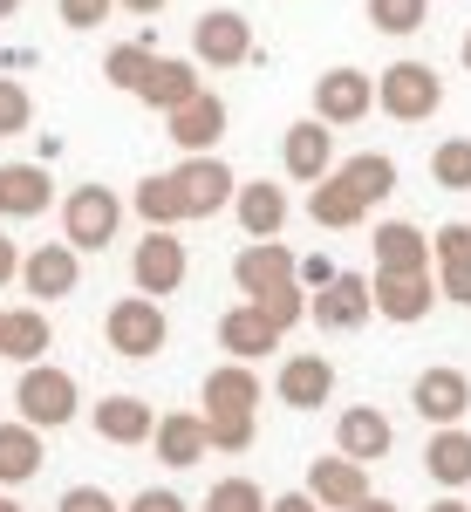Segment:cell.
Wrapping results in <instances>:
<instances>
[{"mask_svg": "<svg viewBox=\"0 0 471 512\" xmlns=\"http://www.w3.org/2000/svg\"><path fill=\"white\" fill-rule=\"evenodd\" d=\"M335 171H342V178H349V185L369 198V205H383V198L396 192V158H383V151H362V158L335 164Z\"/></svg>", "mask_w": 471, "mask_h": 512, "instance_id": "obj_33", "label": "cell"}, {"mask_svg": "<svg viewBox=\"0 0 471 512\" xmlns=\"http://www.w3.org/2000/svg\"><path fill=\"white\" fill-rule=\"evenodd\" d=\"M7 14H21V0H0V21H7Z\"/></svg>", "mask_w": 471, "mask_h": 512, "instance_id": "obj_52", "label": "cell"}, {"mask_svg": "<svg viewBox=\"0 0 471 512\" xmlns=\"http://www.w3.org/2000/svg\"><path fill=\"white\" fill-rule=\"evenodd\" d=\"M233 280H239V294L246 301H260L267 287H287V280H301V260L280 246V239H253L246 253L233 260Z\"/></svg>", "mask_w": 471, "mask_h": 512, "instance_id": "obj_17", "label": "cell"}, {"mask_svg": "<svg viewBox=\"0 0 471 512\" xmlns=\"http://www.w3.org/2000/svg\"><path fill=\"white\" fill-rule=\"evenodd\" d=\"M253 308H260V315L274 321L280 335H294V328H301V321H308L314 294H308V287H301V280H287V287H267V294H260V301H253Z\"/></svg>", "mask_w": 471, "mask_h": 512, "instance_id": "obj_34", "label": "cell"}, {"mask_svg": "<svg viewBox=\"0 0 471 512\" xmlns=\"http://www.w3.org/2000/svg\"><path fill=\"white\" fill-rule=\"evenodd\" d=\"M178 185H185V205H192V219H219L226 205L239 198V178L233 164L219 158V151H205V158H185L178 164Z\"/></svg>", "mask_w": 471, "mask_h": 512, "instance_id": "obj_11", "label": "cell"}, {"mask_svg": "<svg viewBox=\"0 0 471 512\" xmlns=\"http://www.w3.org/2000/svg\"><path fill=\"white\" fill-rule=\"evenodd\" d=\"M369 280H376V315L396 321V328H417V321L444 301L437 267H431V274H369Z\"/></svg>", "mask_w": 471, "mask_h": 512, "instance_id": "obj_10", "label": "cell"}, {"mask_svg": "<svg viewBox=\"0 0 471 512\" xmlns=\"http://www.w3.org/2000/svg\"><path fill=\"white\" fill-rule=\"evenodd\" d=\"M48 349H55V328H48V315H41V301L7 308V321H0V355L28 369V362H48Z\"/></svg>", "mask_w": 471, "mask_h": 512, "instance_id": "obj_23", "label": "cell"}, {"mask_svg": "<svg viewBox=\"0 0 471 512\" xmlns=\"http://www.w3.org/2000/svg\"><path fill=\"white\" fill-rule=\"evenodd\" d=\"M151 69H157V55L144 41H117V48L103 55V76H110V89H123V96H144Z\"/></svg>", "mask_w": 471, "mask_h": 512, "instance_id": "obj_32", "label": "cell"}, {"mask_svg": "<svg viewBox=\"0 0 471 512\" xmlns=\"http://www.w3.org/2000/svg\"><path fill=\"white\" fill-rule=\"evenodd\" d=\"M14 410H21L35 431H62V424H76L82 390H76L69 369H55V362H28L21 383H14Z\"/></svg>", "mask_w": 471, "mask_h": 512, "instance_id": "obj_1", "label": "cell"}, {"mask_svg": "<svg viewBox=\"0 0 471 512\" xmlns=\"http://www.w3.org/2000/svg\"><path fill=\"white\" fill-rule=\"evenodd\" d=\"M103 335H110V349H117L123 362H151V355L171 342V321L157 308V294H123L117 308L103 315Z\"/></svg>", "mask_w": 471, "mask_h": 512, "instance_id": "obj_3", "label": "cell"}, {"mask_svg": "<svg viewBox=\"0 0 471 512\" xmlns=\"http://www.w3.org/2000/svg\"><path fill=\"white\" fill-rule=\"evenodd\" d=\"M123 512H192V506H185L171 485H144V492H137V499H130Z\"/></svg>", "mask_w": 471, "mask_h": 512, "instance_id": "obj_43", "label": "cell"}, {"mask_svg": "<svg viewBox=\"0 0 471 512\" xmlns=\"http://www.w3.org/2000/svg\"><path fill=\"white\" fill-rule=\"evenodd\" d=\"M424 472H431L444 492H465L471 485V431L465 424H444V431L424 444Z\"/></svg>", "mask_w": 471, "mask_h": 512, "instance_id": "obj_29", "label": "cell"}, {"mask_svg": "<svg viewBox=\"0 0 471 512\" xmlns=\"http://www.w3.org/2000/svg\"><path fill=\"white\" fill-rule=\"evenodd\" d=\"M369 246H376V274H431L437 267V246L424 239V226H410V219H383V226L369 233Z\"/></svg>", "mask_w": 471, "mask_h": 512, "instance_id": "obj_14", "label": "cell"}, {"mask_svg": "<svg viewBox=\"0 0 471 512\" xmlns=\"http://www.w3.org/2000/svg\"><path fill=\"white\" fill-rule=\"evenodd\" d=\"M458 62H465V69H471V28H465V41H458Z\"/></svg>", "mask_w": 471, "mask_h": 512, "instance_id": "obj_51", "label": "cell"}, {"mask_svg": "<svg viewBox=\"0 0 471 512\" xmlns=\"http://www.w3.org/2000/svg\"><path fill=\"white\" fill-rule=\"evenodd\" d=\"M369 21L383 35H417L431 21V0H369Z\"/></svg>", "mask_w": 471, "mask_h": 512, "instance_id": "obj_37", "label": "cell"}, {"mask_svg": "<svg viewBox=\"0 0 471 512\" xmlns=\"http://www.w3.org/2000/svg\"><path fill=\"white\" fill-rule=\"evenodd\" d=\"M205 437H212V451L239 458V451H253V437H260V417H205Z\"/></svg>", "mask_w": 471, "mask_h": 512, "instance_id": "obj_38", "label": "cell"}, {"mask_svg": "<svg viewBox=\"0 0 471 512\" xmlns=\"http://www.w3.org/2000/svg\"><path fill=\"white\" fill-rule=\"evenodd\" d=\"M130 205H137V219H144V226H185V219H192L178 171H151V178H137Z\"/></svg>", "mask_w": 471, "mask_h": 512, "instance_id": "obj_27", "label": "cell"}, {"mask_svg": "<svg viewBox=\"0 0 471 512\" xmlns=\"http://www.w3.org/2000/svg\"><path fill=\"white\" fill-rule=\"evenodd\" d=\"M205 512H274V499L253 485V478H219L205 492Z\"/></svg>", "mask_w": 471, "mask_h": 512, "instance_id": "obj_36", "label": "cell"}, {"mask_svg": "<svg viewBox=\"0 0 471 512\" xmlns=\"http://www.w3.org/2000/svg\"><path fill=\"white\" fill-rule=\"evenodd\" d=\"M21 260H28V253H21L14 239L0 233V287H7V280H21Z\"/></svg>", "mask_w": 471, "mask_h": 512, "instance_id": "obj_46", "label": "cell"}, {"mask_svg": "<svg viewBox=\"0 0 471 512\" xmlns=\"http://www.w3.org/2000/svg\"><path fill=\"white\" fill-rule=\"evenodd\" d=\"M376 110L383 117H396V123H424V117H437L444 110V76H437L431 62H390L383 76H376Z\"/></svg>", "mask_w": 471, "mask_h": 512, "instance_id": "obj_2", "label": "cell"}, {"mask_svg": "<svg viewBox=\"0 0 471 512\" xmlns=\"http://www.w3.org/2000/svg\"><path fill=\"white\" fill-rule=\"evenodd\" d=\"M0 321H7V308H0Z\"/></svg>", "mask_w": 471, "mask_h": 512, "instance_id": "obj_54", "label": "cell"}, {"mask_svg": "<svg viewBox=\"0 0 471 512\" xmlns=\"http://www.w3.org/2000/svg\"><path fill=\"white\" fill-rule=\"evenodd\" d=\"M308 492L321 499V512H355L362 499H369V465L349 458V451L314 458V465H308Z\"/></svg>", "mask_w": 471, "mask_h": 512, "instance_id": "obj_13", "label": "cell"}, {"mask_svg": "<svg viewBox=\"0 0 471 512\" xmlns=\"http://www.w3.org/2000/svg\"><path fill=\"white\" fill-rule=\"evenodd\" d=\"M55 205L48 164H0V219H41Z\"/></svg>", "mask_w": 471, "mask_h": 512, "instance_id": "obj_20", "label": "cell"}, {"mask_svg": "<svg viewBox=\"0 0 471 512\" xmlns=\"http://www.w3.org/2000/svg\"><path fill=\"white\" fill-rule=\"evenodd\" d=\"M328 280H335V260H321V253H308V260H301V287H308V294H321Z\"/></svg>", "mask_w": 471, "mask_h": 512, "instance_id": "obj_45", "label": "cell"}, {"mask_svg": "<svg viewBox=\"0 0 471 512\" xmlns=\"http://www.w3.org/2000/svg\"><path fill=\"white\" fill-rule=\"evenodd\" d=\"M123 14H137V21H157V14H164V0H117Z\"/></svg>", "mask_w": 471, "mask_h": 512, "instance_id": "obj_48", "label": "cell"}, {"mask_svg": "<svg viewBox=\"0 0 471 512\" xmlns=\"http://www.w3.org/2000/svg\"><path fill=\"white\" fill-rule=\"evenodd\" d=\"M192 55L205 62V69H239V62H253V21H246V14H233V7L198 14Z\"/></svg>", "mask_w": 471, "mask_h": 512, "instance_id": "obj_6", "label": "cell"}, {"mask_svg": "<svg viewBox=\"0 0 471 512\" xmlns=\"http://www.w3.org/2000/svg\"><path fill=\"white\" fill-rule=\"evenodd\" d=\"M308 219H314V226H328V233H349V226H362V219H369V198H362L349 178L335 171V178L308 185Z\"/></svg>", "mask_w": 471, "mask_h": 512, "instance_id": "obj_24", "label": "cell"}, {"mask_svg": "<svg viewBox=\"0 0 471 512\" xmlns=\"http://www.w3.org/2000/svg\"><path fill=\"white\" fill-rule=\"evenodd\" d=\"M55 512H123L117 499H110V492H103V485H69V492H62V506Z\"/></svg>", "mask_w": 471, "mask_h": 512, "instance_id": "obj_42", "label": "cell"}, {"mask_svg": "<svg viewBox=\"0 0 471 512\" xmlns=\"http://www.w3.org/2000/svg\"><path fill=\"white\" fill-rule=\"evenodd\" d=\"M314 328H328V335H349V328H362V321L376 315V280L369 274H335L321 294H314Z\"/></svg>", "mask_w": 471, "mask_h": 512, "instance_id": "obj_9", "label": "cell"}, {"mask_svg": "<svg viewBox=\"0 0 471 512\" xmlns=\"http://www.w3.org/2000/svg\"><path fill=\"white\" fill-rule=\"evenodd\" d=\"M123 226V198L110 185H76V192L62 198V239L76 246V253H103Z\"/></svg>", "mask_w": 471, "mask_h": 512, "instance_id": "obj_4", "label": "cell"}, {"mask_svg": "<svg viewBox=\"0 0 471 512\" xmlns=\"http://www.w3.org/2000/svg\"><path fill=\"white\" fill-rule=\"evenodd\" d=\"M110 7L117 0H62V21L69 28H96V21H110Z\"/></svg>", "mask_w": 471, "mask_h": 512, "instance_id": "obj_44", "label": "cell"}, {"mask_svg": "<svg viewBox=\"0 0 471 512\" xmlns=\"http://www.w3.org/2000/svg\"><path fill=\"white\" fill-rule=\"evenodd\" d=\"M376 110V82L362 76V69H328V76H314V117L321 123H362Z\"/></svg>", "mask_w": 471, "mask_h": 512, "instance_id": "obj_12", "label": "cell"}, {"mask_svg": "<svg viewBox=\"0 0 471 512\" xmlns=\"http://www.w3.org/2000/svg\"><path fill=\"white\" fill-rule=\"evenodd\" d=\"M41 472V431L28 417L0 424V485H28Z\"/></svg>", "mask_w": 471, "mask_h": 512, "instance_id": "obj_31", "label": "cell"}, {"mask_svg": "<svg viewBox=\"0 0 471 512\" xmlns=\"http://www.w3.org/2000/svg\"><path fill=\"white\" fill-rule=\"evenodd\" d=\"M280 164H287L294 185H321V178H335V123H321V117L287 123V137H280Z\"/></svg>", "mask_w": 471, "mask_h": 512, "instance_id": "obj_7", "label": "cell"}, {"mask_svg": "<svg viewBox=\"0 0 471 512\" xmlns=\"http://www.w3.org/2000/svg\"><path fill=\"white\" fill-rule=\"evenodd\" d=\"M355 512H396V506H390V499H362Z\"/></svg>", "mask_w": 471, "mask_h": 512, "instance_id": "obj_50", "label": "cell"}, {"mask_svg": "<svg viewBox=\"0 0 471 512\" xmlns=\"http://www.w3.org/2000/svg\"><path fill=\"white\" fill-rule=\"evenodd\" d=\"M198 89H205V82H198V69L185 62V55H157V69H151V82H144V96H137V103H151L157 117H171V110H185V103H192Z\"/></svg>", "mask_w": 471, "mask_h": 512, "instance_id": "obj_28", "label": "cell"}, {"mask_svg": "<svg viewBox=\"0 0 471 512\" xmlns=\"http://www.w3.org/2000/svg\"><path fill=\"white\" fill-rule=\"evenodd\" d=\"M96 437H103V444H151L157 437V417H151V403H144V396H103V403H96Z\"/></svg>", "mask_w": 471, "mask_h": 512, "instance_id": "obj_25", "label": "cell"}, {"mask_svg": "<svg viewBox=\"0 0 471 512\" xmlns=\"http://www.w3.org/2000/svg\"><path fill=\"white\" fill-rule=\"evenodd\" d=\"M21 287L35 294L41 308H48V301H69V294L82 287V253L69 246V239H48V246H35V253L21 260Z\"/></svg>", "mask_w": 471, "mask_h": 512, "instance_id": "obj_8", "label": "cell"}, {"mask_svg": "<svg viewBox=\"0 0 471 512\" xmlns=\"http://www.w3.org/2000/svg\"><path fill=\"white\" fill-rule=\"evenodd\" d=\"M198 403H205V417H253V410H260V376H253L246 362H219V369L205 376Z\"/></svg>", "mask_w": 471, "mask_h": 512, "instance_id": "obj_21", "label": "cell"}, {"mask_svg": "<svg viewBox=\"0 0 471 512\" xmlns=\"http://www.w3.org/2000/svg\"><path fill=\"white\" fill-rule=\"evenodd\" d=\"M410 410H417L424 424H437V431L458 424L471 410V376L465 369H424V376L410 383Z\"/></svg>", "mask_w": 471, "mask_h": 512, "instance_id": "obj_15", "label": "cell"}, {"mask_svg": "<svg viewBox=\"0 0 471 512\" xmlns=\"http://www.w3.org/2000/svg\"><path fill=\"white\" fill-rule=\"evenodd\" d=\"M157 458L171 465V472H185V465H198L205 451H212V437H205V417L198 410H171V417H157Z\"/></svg>", "mask_w": 471, "mask_h": 512, "instance_id": "obj_26", "label": "cell"}, {"mask_svg": "<svg viewBox=\"0 0 471 512\" xmlns=\"http://www.w3.org/2000/svg\"><path fill=\"white\" fill-rule=\"evenodd\" d=\"M274 396L287 410H314V403H328L335 396V362L328 355H287L274 376Z\"/></svg>", "mask_w": 471, "mask_h": 512, "instance_id": "obj_19", "label": "cell"}, {"mask_svg": "<svg viewBox=\"0 0 471 512\" xmlns=\"http://www.w3.org/2000/svg\"><path fill=\"white\" fill-rule=\"evenodd\" d=\"M185 239L171 233V226H151V233L137 239V253H130V280H137V294H178L185 287Z\"/></svg>", "mask_w": 471, "mask_h": 512, "instance_id": "obj_5", "label": "cell"}, {"mask_svg": "<svg viewBox=\"0 0 471 512\" xmlns=\"http://www.w3.org/2000/svg\"><path fill=\"white\" fill-rule=\"evenodd\" d=\"M0 499H7V492H0Z\"/></svg>", "mask_w": 471, "mask_h": 512, "instance_id": "obj_55", "label": "cell"}, {"mask_svg": "<svg viewBox=\"0 0 471 512\" xmlns=\"http://www.w3.org/2000/svg\"><path fill=\"white\" fill-rule=\"evenodd\" d=\"M431 178L444 192H471V137H444L431 151Z\"/></svg>", "mask_w": 471, "mask_h": 512, "instance_id": "obj_35", "label": "cell"}, {"mask_svg": "<svg viewBox=\"0 0 471 512\" xmlns=\"http://www.w3.org/2000/svg\"><path fill=\"white\" fill-rule=\"evenodd\" d=\"M0 512H21V506H14V499H0Z\"/></svg>", "mask_w": 471, "mask_h": 512, "instance_id": "obj_53", "label": "cell"}, {"mask_svg": "<svg viewBox=\"0 0 471 512\" xmlns=\"http://www.w3.org/2000/svg\"><path fill=\"white\" fill-rule=\"evenodd\" d=\"M233 212H239V233L246 239H280V226H287V192L280 185H239L233 198Z\"/></svg>", "mask_w": 471, "mask_h": 512, "instance_id": "obj_30", "label": "cell"}, {"mask_svg": "<svg viewBox=\"0 0 471 512\" xmlns=\"http://www.w3.org/2000/svg\"><path fill=\"white\" fill-rule=\"evenodd\" d=\"M424 512H471V506L458 499V492H444V499H437V506H424Z\"/></svg>", "mask_w": 471, "mask_h": 512, "instance_id": "obj_49", "label": "cell"}, {"mask_svg": "<svg viewBox=\"0 0 471 512\" xmlns=\"http://www.w3.org/2000/svg\"><path fill=\"white\" fill-rule=\"evenodd\" d=\"M28 123H35V96L14 76H0V137H21Z\"/></svg>", "mask_w": 471, "mask_h": 512, "instance_id": "obj_39", "label": "cell"}, {"mask_svg": "<svg viewBox=\"0 0 471 512\" xmlns=\"http://www.w3.org/2000/svg\"><path fill=\"white\" fill-rule=\"evenodd\" d=\"M390 444H396V424L376 410V403H355V410L335 417V451H349V458H362V465L390 458Z\"/></svg>", "mask_w": 471, "mask_h": 512, "instance_id": "obj_18", "label": "cell"}, {"mask_svg": "<svg viewBox=\"0 0 471 512\" xmlns=\"http://www.w3.org/2000/svg\"><path fill=\"white\" fill-rule=\"evenodd\" d=\"M280 342H287V335H280V328H274L267 315H260L253 301H239L233 315L219 321V349L233 355V362H260V355H274Z\"/></svg>", "mask_w": 471, "mask_h": 512, "instance_id": "obj_22", "label": "cell"}, {"mask_svg": "<svg viewBox=\"0 0 471 512\" xmlns=\"http://www.w3.org/2000/svg\"><path fill=\"white\" fill-rule=\"evenodd\" d=\"M431 246H437V260H471V219H451V226H437Z\"/></svg>", "mask_w": 471, "mask_h": 512, "instance_id": "obj_41", "label": "cell"}, {"mask_svg": "<svg viewBox=\"0 0 471 512\" xmlns=\"http://www.w3.org/2000/svg\"><path fill=\"white\" fill-rule=\"evenodd\" d=\"M274 512H321V499H314V492H280Z\"/></svg>", "mask_w": 471, "mask_h": 512, "instance_id": "obj_47", "label": "cell"}, {"mask_svg": "<svg viewBox=\"0 0 471 512\" xmlns=\"http://www.w3.org/2000/svg\"><path fill=\"white\" fill-rule=\"evenodd\" d=\"M164 123H171L164 137H171L185 158H205V151H219V137H226V103H219L212 89H198L192 103H185V110H171Z\"/></svg>", "mask_w": 471, "mask_h": 512, "instance_id": "obj_16", "label": "cell"}, {"mask_svg": "<svg viewBox=\"0 0 471 512\" xmlns=\"http://www.w3.org/2000/svg\"><path fill=\"white\" fill-rule=\"evenodd\" d=\"M437 287H444V301L471 308V260H437Z\"/></svg>", "mask_w": 471, "mask_h": 512, "instance_id": "obj_40", "label": "cell"}]
</instances>
